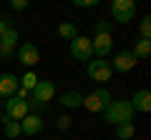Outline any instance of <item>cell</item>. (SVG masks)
Segmentation results:
<instances>
[{
	"label": "cell",
	"mask_w": 151,
	"mask_h": 140,
	"mask_svg": "<svg viewBox=\"0 0 151 140\" xmlns=\"http://www.w3.org/2000/svg\"><path fill=\"white\" fill-rule=\"evenodd\" d=\"M134 108L129 100H111L108 108L103 110V120L108 125H124V123H134Z\"/></svg>",
	"instance_id": "1"
},
{
	"label": "cell",
	"mask_w": 151,
	"mask_h": 140,
	"mask_svg": "<svg viewBox=\"0 0 151 140\" xmlns=\"http://www.w3.org/2000/svg\"><path fill=\"white\" fill-rule=\"evenodd\" d=\"M111 100H113L111 93H108L106 88H98V90H93L91 95H83V108H86L88 113H103Z\"/></svg>",
	"instance_id": "2"
},
{
	"label": "cell",
	"mask_w": 151,
	"mask_h": 140,
	"mask_svg": "<svg viewBox=\"0 0 151 140\" xmlns=\"http://www.w3.org/2000/svg\"><path fill=\"white\" fill-rule=\"evenodd\" d=\"M111 15H113L116 23L126 25V23H131L134 15H136V3L134 0H113L111 3Z\"/></svg>",
	"instance_id": "3"
},
{
	"label": "cell",
	"mask_w": 151,
	"mask_h": 140,
	"mask_svg": "<svg viewBox=\"0 0 151 140\" xmlns=\"http://www.w3.org/2000/svg\"><path fill=\"white\" fill-rule=\"evenodd\" d=\"M86 75L91 78V80H96V83H108V80H111V75H113L111 63H108V60H88Z\"/></svg>",
	"instance_id": "4"
},
{
	"label": "cell",
	"mask_w": 151,
	"mask_h": 140,
	"mask_svg": "<svg viewBox=\"0 0 151 140\" xmlns=\"http://www.w3.org/2000/svg\"><path fill=\"white\" fill-rule=\"evenodd\" d=\"M70 55L76 60H93V48H91V38L86 35H78V38L70 40Z\"/></svg>",
	"instance_id": "5"
},
{
	"label": "cell",
	"mask_w": 151,
	"mask_h": 140,
	"mask_svg": "<svg viewBox=\"0 0 151 140\" xmlns=\"http://www.w3.org/2000/svg\"><path fill=\"white\" fill-rule=\"evenodd\" d=\"M55 98V85L53 80H38L35 88L30 90V100L40 103V105H48V100H53Z\"/></svg>",
	"instance_id": "6"
},
{
	"label": "cell",
	"mask_w": 151,
	"mask_h": 140,
	"mask_svg": "<svg viewBox=\"0 0 151 140\" xmlns=\"http://www.w3.org/2000/svg\"><path fill=\"white\" fill-rule=\"evenodd\" d=\"M30 113V108H28V100H20V98H8L5 100V118H10V120H18L20 123L25 115Z\"/></svg>",
	"instance_id": "7"
},
{
	"label": "cell",
	"mask_w": 151,
	"mask_h": 140,
	"mask_svg": "<svg viewBox=\"0 0 151 140\" xmlns=\"http://www.w3.org/2000/svg\"><path fill=\"white\" fill-rule=\"evenodd\" d=\"M108 63H111V70H116V73H129V70L136 68L139 60L134 58L131 50H119V53L113 55V60H108Z\"/></svg>",
	"instance_id": "8"
},
{
	"label": "cell",
	"mask_w": 151,
	"mask_h": 140,
	"mask_svg": "<svg viewBox=\"0 0 151 140\" xmlns=\"http://www.w3.org/2000/svg\"><path fill=\"white\" fill-rule=\"evenodd\" d=\"M91 48H93V55H98L101 60H106L113 50V38L111 33H103V35H93L91 38Z\"/></svg>",
	"instance_id": "9"
},
{
	"label": "cell",
	"mask_w": 151,
	"mask_h": 140,
	"mask_svg": "<svg viewBox=\"0 0 151 140\" xmlns=\"http://www.w3.org/2000/svg\"><path fill=\"white\" fill-rule=\"evenodd\" d=\"M18 60L30 70V68H35L38 60H40V50L35 48V43H23L20 48H18Z\"/></svg>",
	"instance_id": "10"
},
{
	"label": "cell",
	"mask_w": 151,
	"mask_h": 140,
	"mask_svg": "<svg viewBox=\"0 0 151 140\" xmlns=\"http://www.w3.org/2000/svg\"><path fill=\"white\" fill-rule=\"evenodd\" d=\"M20 88V78H15L13 73H3L0 75V98H13L15 95V90Z\"/></svg>",
	"instance_id": "11"
},
{
	"label": "cell",
	"mask_w": 151,
	"mask_h": 140,
	"mask_svg": "<svg viewBox=\"0 0 151 140\" xmlns=\"http://www.w3.org/2000/svg\"><path fill=\"white\" fill-rule=\"evenodd\" d=\"M129 103H131V108H134V113H149L151 110V93L146 88H141V90L134 93V98Z\"/></svg>",
	"instance_id": "12"
},
{
	"label": "cell",
	"mask_w": 151,
	"mask_h": 140,
	"mask_svg": "<svg viewBox=\"0 0 151 140\" xmlns=\"http://www.w3.org/2000/svg\"><path fill=\"white\" fill-rule=\"evenodd\" d=\"M43 130V118L38 113H28L25 118L20 120V133H25V135H38Z\"/></svg>",
	"instance_id": "13"
},
{
	"label": "cell",
	"mask_w": 151,
	"mask_h": 140,
	"mask_svg": "<svg viewBox=\"0 0 151 140\" xmlns=\"http://www.w3.org/2000/svg\"><path fill=\"white\" fill-rule=\"evenodd\" d=\"M15 45H18V30L10 28L5 35H0V55L3 58H10L15 53Z\"/></svg>",
	"instance_id": "14"
},
{
	"label": "cell",
	"mask_w": 151,
	"mask_h": 140,
	"mask_svg": "<svg viewBox=\"0 0 151 140\" xmlns=\"http://www.w3.org/2000/svg\"><path fill=\"white\" fill-rule=\"evenodd\" d=\"M60 105H63L65 110H76V108H83V93H78V90H68V93H63L60 95Z\"/></svg>",
	"instance_id": "15"
},
{
	"label": "cell",
	"mask_w": 151,
	"mask_h": 140,
	"mask_svg": "<svg viewBox=\"0 0 151 140\" xmlns=\"http://www.w3.org/2000/svg\"><path fill=\"white\" fill-rule=\"evenodd\" d=\"M3 133H5V138L8 140H15L18 135H20V123H18V120H10V118H5V115H3Z\"/></svg>",
	"instance_id": "16"
},
{
	"label": "cell",
	"mask_w": 151,
	"mask_h": 140,
	"mask_svg": "<svg viewBox=\"0 0 151 140\" xmlns=\"http://www.w3.org/2000/svg\"><path fill=\"white\" fill-rule=\"evenodd\" d=\"M134 58L136 60H146L151 55V40H136V45H134Z\"/></svg>",
	"instance_id": "17"
},
{
	"label": "cell",
	"mask_w": 151,
	"mask_h": 140,
	"mask_svg": "<svg viewBox=\"0 0 151 140\" xmlns=\"http://www.w3.org/2000/svg\"><path fill=\"white\" fill-rule=\"evenodd\" d=\"M134 135H136V125H134V123L116 125V138H119V140H131Z\"/></svg>",
	"instance_id": "18"
},
{
	"label": "cell",
	"mask_w": 151,
	"mask_h": 140,
	"mask_svg": "<svg viewBox=\"0 0 151 140\" xmlns=\"http://www.w3.org/2000/svg\"><path fill=\"white\" fill-rule=\"evenodd\" d=\"M58 33H60V38H63V40H73V38H78V30H76L73 23H60Z\"/></svg>",
	"instance_id": "19"
},
{
	"label": "cell",
	"mask_w": 151,
	"mask_h": 140,
	"mask_svg": "<svg viewBox=\"0 0 151 140\" xmlns=\"http://www.w3.org/2000/svg\"><path fill=\"white\" fill-rule=\"evenodd\" d=\"M35 83H38V75L33 73V70H28L25 75L20 78V85H23V88H28V90H33V88H35Z\"/></svg>",
	"instance_id": "20"
},
{
	"label": "cell",
	"mask_w": 151,
	"mask_h": 140,
	"mask_svg": "<svg viewBox=\"0 0 151 140\" xmlns=\"http://www.w3.org/2000/svg\"><path fill=\"white\" fill-rule=\"evenodd\" d=\"M141 40H149L151 38V18L146 15V18H141Z\"/></svg>",
	"instance_id": "21"
},
{
	"label": "cell",
	"mask_w": 151,
	"mask_h": 140,
	"mask_svg": "<svg viewBox=\"0 0 151 140\" xmlns=\"http://www.w3.org/2000/svg\"><path fill=\"white\" fill-rule=\"evenodd\" d=\"M10 10H15V13L28 10V0H10Z\"/></svg>",
	"instance_id": "22"
},
{
	"label": "cell",
	"mask_w": 151,
	"mask_h": 140,
	"mask_svg": "<svg viewBox=\"0 0 151 140\" xmlns=\"http://www.w3.org/2000/svg\"><path fill=\"white\" fill-rule=\"evenodd\" d=\"M93 30H96V35H103V33H108V30H111V25H108L106 20H98V23H96V28H93Z\"/></svg>",
	"instance_id": "23"
},
{
	"label": "cell",
	"mask_w": 151,
	"mask_h": 140,
	"mask_svg": "<svg viewBox=\"0 0 151 140\" xmlns=\"http://www.w3.org/2000/svg\"><path fill=\"white\" fill-rule=\"evenodd\" d=\"M55 125H58V130H68L70 128V118L68 115H60V118L55 120Z\"/></svg>",
	"instance_id": "24"
},
{
	"label": "cell",
	"mask_w": 151,
	"mask_h": 140,
	"mask_svg": "<svg viewBox=\"0 0 151 140\" xmlns=\"http://www.w3.org/2000/svg\"><path fill=\"white\" fill-rule=\"evenodd\" d=\"M10 28H13V25H10V18H0V35H5Z\"/></svg>",
	"instance_id": "25"
},
{
	"label": "cell",
	"mask_w": 151,
	"mask_h": 140,
	"mask_svg": "<svg viewBox=\"0 0 151 140\" xmlns=\"http://www.w3.org/2000/svg\"><path fill=\"white\" fill-rule=\"evenodd\" d=\"M98 0H76V8H96Z\"/></svg>",
	"instance_id": "26"
},
{
	"label": "cell",
	"mask_w": 151,
	"mask_h": 140,
	"mask_svg": "<svg viewBox=\"0 0 151 140\" xmlns=\"http://www.w3.org/2000/svg\"><path fill=\"white\" fill-rule=\"evenodd\" d=\"M0 123H3V110H0Z\"/></svg>",
	"instance_id": "27"
}]
</instances>
